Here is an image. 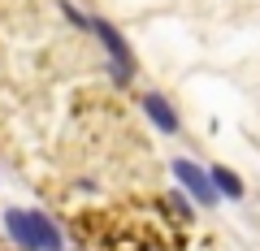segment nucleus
Returning a JSON list of instances; mask_svg holds the SVG:
<instances>
[{"instance_id": "nucleus-1", "label": "nucleus", "mask_w": 260, "mask_h": 251, "mask_svg": "<svg viewBox=\"0 0 260 251\" xmlns=\"http://www.w3.org/2000/svg\"><path fill=\"white\" fill-rule=\"evenodd\" d=\"M0 217H5L0 230L9 234V242L18 251H65V234L48 212H39V208H9Z\"/></svg>"}, {"instance_id": "nucleus-2", "label": "nucleus", "mask_w": 260, "mask_h": 251, "mask_svg": "<svg viewBox=\"0 0 260 251\" xmlns=\"http://www.w3.org/2000/svg\"><path fill=\"white\" fill-rule=\"evenodd\" d=\"M91 35L100 39V48L109 52V74H113V83H117V87H130V83H135V74H139V61H135L130 39L121 35L109 18H91Z\"/></svg>"}, {"instance_id": "nucleus-3", "label": "nucleus", "mask_w": 260, "mask_h": 251, "mask_svg": "<svg viewBox=\"0 0 260 251\" xmlns=\"http://www.w3.org/2000/svg\"><path fill=\"white\" fill-rule=\"evenodd\" d=\"M169 169H174V177H178V191H186L195 208H217V199H221V195H217L213 173H208L204 165H195L191 156H178Z\"/></svg>"}, {"instance_id": "nucleus-4", "label": "nucleus", "mask_w": 260, "mask_h": 251, "mask_svg": "<svg viewBox=\"0 0 260 251\" xmlns=\"http://www.w3.org/2000/svg\"><path fill=\"white\" fill-rule=\"evenodd\" d=\"M139 109H143V117H148L160 134H169V139L182 134V113L174 109V100H169L165 91H152V87H148V91L139 95Z\"/></svg>"}, {"instance_id": "nucleus-5", "label": "nucleus", "mask_w": 260, "mask_h": 251, "mask_svg": "<svg viewBox=\"0 0 260 251\" xmlns=\"http://www.w3.org/2000/svg\"><path fill=\"white\" fill-rule=\"evenodd\" d=\"M208 173H213V186H217V195H221V199L239 204V199L247 195V182H243L239 169H230V165H208Z\"/></svg>"}, {"instance_id": "nucleus-6", "label": "nucleus", "mask_w": 260, "mask_h": 251, "mask_svg": "<svg viewBox=\"0 0 260 251\" xmlns=\"http://www.w3.org/2000/svg\"><path fill=\"white\" fill-rule=\"evenodd\" d=\"M169 208L178 212V221H195V204L186 191H169Z\"/></svg>"}, {"instance_id": "nucleus-7", "label": "nucleus", "mask_w": 260, "mask_h": 251, "mask_svg": "<svg viewBox=\"0 0 260 251\" xmlns=\"http://www.w3.org/2000/svg\"><path fill=\"white\" fill-rule=\"evenodd\" d=\"M61 9H65V18L74 22V26H78V30H91V18H87V13H83V9H78L74 0H61Z\"/></svg>"}]
</instances>
